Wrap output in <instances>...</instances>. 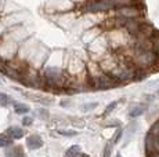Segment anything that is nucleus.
<instances>
[{
  "instance_id": "nucleus-26",
  "label": "nucleus",
  "mask_w": 159,
  "mask_h": 157,
  "mask_svg": "<svg viewBox=\"0 0 159 157\" xmlns=\"http://www.w3.org/2000/svg\"><path fill=\"white\" fill-rule=\"evenodd\" d=\"M116 157H120V156H116Z\"/></svg>"
},
{
  "instance_id": "nucleus-13",
  "label": "nucleus",
  "mask_w": 159,
  "mask_h": 157,
  "mask_svg": "<svg viewBox=\"0 0 159 157\" xmlns=\"http://www.w3.org/2000/svg\"><path fill=\"white\" fill-rule=\"evenodd\" d=\"M14 110H15V113H18V114H25V113H28L29 109L26 106H24L22 104H15Z\"/></svg>"
},
{
  "instance_id": "nucleus-15",
  "label": "nucleus",
  "mask_w": 159,
  "mask_h": 157,
  "mask_svg": "<svg viewBox=\"0 0 159 157\" xmlns=\"http://www.w3.org/2000/svg\"><path fill=\"white\" fill-rule=\"evenodd\" d=\"M152 39H154V51L159 55V31L157 32V35Z\"/></svg>"
},
{
  "instance_id": "nucleus-19",
  "label": "nucleus",
  "mask_w": 159,
  "mask_h": 157,
  "mask_svg": "<svg viewBox=\"0 0 159 157\" xmlns=\"http://www.w3.org/2000/svg\"><path fill=\"white\" fill-rule=\"evenodd\" d=\"M60 134H61V135H65V137H73V135H76V131H68V129H61Z\"/></svg>"
},
{
  "instance_id": "nucleus-1",
  "label": "nucleus",
  "mask_w": 159,
  "mask_h": 157,
  "mask_svg": "<svg viewBox=\"0 0 159 157\" xmlns=\"http://www.w3.org/2000/svg\"><path fill=\"white\" fill-rule=\"evenodd\" d=\"M133 65L140 70H149L159 68V55L155 51H134L129 55Z\"/></svg>"
},
{
  "instance_id": "nucleus-20",
  "label": "nucleus",
  "mask_w": 159,
  "mask_h": 157,
  "mask_svg": "<svg viewBox=\"0 0 159 157\" xmlns=\"http://www.w3.org/2000/svg\"><path fill=\"white\" fill-rule=\"evenodd\" d=\"M120 137H122V129H118V131H116V134L114 135V139H112V143L115 145L116 142L120 139Z\"/></svg>"
},
{
  "instance_id": "nucleus-6",
  "label": "nucleus",
  "mask_w": 159,
  "mask_h": 157,
  "mask_svg": "<svg viewBox=\"0 0 159 157\" xmlns=\"http://www.w3.org/2000/svg\"><path fill=\"white\" fill-rule=\"evenodd\" d=\"M26 145H28L29 149H39V147L43 146V141H42L40 137H38V135H30L28 138V141H26Z\"/></svg>"
},
{
  "instance_id": "nucleus-8",
  "label": "nucleus",
  "mask_w": 159,
  "mask_h": 157,
  "mask_svg": "<svg viewBox=\"0 0 159 157\" xmlns=\"http://www.w3.org/2000/svg\"><path fill=\"white\" fill-rule=\"evenodd\" d=\"M114 3L115 8L123 7V6H133V4H143L141 0H111Z\"/></svg>"
},
{
  "instance_id": "nucleus-9",
  "label": "nucleus",
  "mask_w": 159,
  "mask_h": 157,
  "mask_svg": "<svg viewBox=\"0 0 159 157\" xmlns=\"http://www.w3.org/2000/svg\"><path fill=\"white\" fill-rule=\"evenodd\" d=\"M145 110H147V106H145V105H139V106H134L133 109L130 110L129 116H130V117H133V119H136V117L141 116V114L144 113Z\"/></svg>"
},
{
  "instance_id": "nucleus-14",
  "label": "nucleus",
  "mask_w": 159,
  "mask_h": 157,
  "mask_svg": "<svg viewBox=\"0 0 159 157\" xmlns=\"http://www.w3.org/2000/svg\"><path fill=\"white\" fill-rule=\"evenodd\" d=\"M149 134H152L154 137H159V119L154 123V125L151 127V129H149Z\"/></svg>"
},
{
  "instance_id": "nucleus-2",
  "label": "nucleus",
  "mask_w": 159,
  "mask_h": 157,
  "mask_svg": "<svg viewBox=\"0 0 159 157\" xmlns=\"http://www.w3.org/2000/svg\"><path fill=\"white\" fill-rule=\"evenodd\" d=\"M44 81V88L47 90H62L68 87V76L60 68H47L42 74Z\"/></svg>"
},
{
  "instance_id": "nucleus-17",
  "label": "nucleus",
  "mask_w": 159,
  "mask_h": 157,
  "mask_svg": "<svg viewBox=\"0 0 159 157\" xmlns=\"http://www.w3.org/2000/svg\"><path fill=\"white\" fill-rule=\"evenodd\" d=\"M112 145H114V143H112V142H111V143H108V145H107V146H105V150H104V157H109V156H111Z\"/></svg>"
},
{
  "instance_id": "nucleus-7",
  "label": "nucleus",
  "mask_w": 159,
  "mask_h": 157,
  "mask_svg": "<svg viewBox=\"0 0 159 157\" xmlns=\"http://www.w3.org/2000/svg\"><path fill=\"white\" fill-rule=\"evenodd\" d=\"M7 135L11 138V139H20L25 135V131L20 127H11V128L7 129Z\"/></svg>"
},
{
  "instance_id": "nucleus-16",
  "label": "nucleus",
  "mask_w": 159,
  "mask_h": 157,
  "mask_svg": "<svg viewBox=\"0 0 159 157\" xmlns=\"http://www.w3.org/2000/svg\"><path fill=\"white\" fill-rule=\"evenodd\" d=\"M8 102H10V98H8L6 94H0V105L2 106H7Z\"/></svg>"
},
{
  "instance_id": "nucleus-21",
  "label": "nucleus",
  "mask_w": 159,
  "mask_h": 157,
  "mask_svg": "<svg viewBox=\"0 0 159 157\" xmlns=\"http://www.w3.org/2000/svg\"><path fill=\"white\" fill-rule=\"evenodd\" d=\"M96 106H97V104H96V102H94V104H89L87 106H83V108H82V110H83V112H87V110L94 109V108H96Z\"/></svg>"
},
{
  "instance_id": "nucleus-18",
  "label": "nucleus",
  "mask_w": 159,
  "mask_h": 157,
  "mask_svg": "<svg viewBox=\"0 0 159 157\" xmlns=\"http://www.w3.org/2000/svg\"><path fill=\"white\" fill-rule=\"evenodd\" d=\"M116 105H118V102H112V104H109V106H107V109H105V112H104V114H109L116 108Z\"/></svg>"
},
{
  "instance_id": "nucleus-22",
  "label": "nucleus",
  "mask_w": 159,
  "mask_h": 157,
  "mask_svg": "<svg viewBox=\"0 0 159 157\" xmlns=\"http://www.w3.org/2000/svg\"><path fill=\"white\" fill-rule=\"evenodd\" d=\"M22 123H24V125H30L32 124V119H30V117H25V119L22 120Z\"/></svg>"
},
{
  "instance_id": "nucleus-10",
  "label": "nucleus",
  "mask_w": 159,
  "mask_h": 157,
  "mask_svg": "<svg viewBox=\"0 0 159 157\" xmlns=\"http://www.w3.org/2000/svg\"><path fill=\"white\" fill-rule=\"evenodd\" d=\"M6 156L7 157H25L24 152L21 150V147H11V149L6 150Z\"/></svg>"
},
{
  "instance_id": "nucleus-5",
  "label": "nucleus",
  "mask_w": 159,
  "mask_h": 157,
  "mask_svg": "<svg viewBox=\"0 0 159 157\" xmlns=\"http://www.w3.org/2000/svg\"><path fill=\"white\" fill-rule=\"evenodd\" d=\"M86 13H107V11L115 10V6L111 0H93L83 6Z\"/></svg>"
},
{
  "instance_id": "nucleus-4",
  "label": "nucleus",
  "mask_w": 159,
  "mask_h": 157,
  "mask_svg": "<svg viewBox=\"0 0 159 157\" xmlns=\"http://www.w3.org/2000/svg\"><path fill=\"white\" fill-rule=\"evenodd\" d=\"M116 17L125 18H145V8L143 4H133V6H123V7L115 8Z\"/></svg>"
},
{
  "instance_id": "nucleus-24",
  "label": "nucleus",
  "mask_w": 159,
  "mask_h": 157,
  "mask_svg": "<svg viewBox=\"0 0 159 157\" xmlns=\"http://www.w3.org/2000/svg\"><path fill=\"white\" fill-rule=\"evenodd\" d=\"M151 157H159V152H157V153H154Z\"/></svg>"
},
{
  "instance_id": "nucleus-12",
  "label": "nucleus",
  "mask_w": 159,
  "mask_h": 157,
  "mask_svg": "<svg viewBox=\"0 0 159 157\" xmlns=\"http://www.w3.org/2000/svg\"><path fill=\"white\" fill-rule=\"evenodd\" d=\"M13 139H11L8 135H0V147H6V146H10Z\"/></svg>"
},
{
  "instance_id": "nucleus-3",
  "label": "nucleus",
  "mask_w": 159,
  "mask_h": 157,
  "mask_svg": "<svg viewBox=\"0 0 159 157\" xmlns=\"http://www.w3.org/2000/svg\"><path fill=\"white\" fill-rule=\"evenodd\" d=\"M119 84L120 83H118L111 74L105 73V72H101V73H98L97 76L89 77V86H90L91 88H96V90L114 88V87L119 86Z\"/></svg>"
},
{
  "instance_id": "nucleus-25",
  "label": "nucleus",
  "mask_w": 159,
  "mask_h": 157,
  "mask_svg": "<svg viewBox=\"0 0 159 157\" xmlns=\"http://www.w3.org/2000/svg\"><path fill=\"white\" fill-rule=\"evenodd\" d=\"M157 94H158V95H159V90H158V92H157Z\"/></svg>"
},
{
  "instance_id": "nucleus-23",
  "label": "nucleus",
  "mask_w": 159,
  "mask_h": 157,
  "mask_svg": "<svg viewBox=\"0 0 159 157\" xmlns=\"http://www.w3.org/2000/svg\"><path fill=\"white\" fill-rule=\"evenodd\" d=\"M78 157H90V156H87V155H83V153H80Z\"/></svg>"
},
{
  "instance_id": "nucleus-11",
  "label": "nucleus",
  "mask_w": 159,
  "mask_h": 157,
  "mask_svg": "<svg viewBox=\"0 0 159 157\" xmlns=\"http://www.w3.org/2000/svg\"><path fill=\"white\" fill-rule=\"evenodd\" d=\"M80 155V147L79 146H72L68 152L65 153V157H78Z\"/></svg>"
}]
</instances>
